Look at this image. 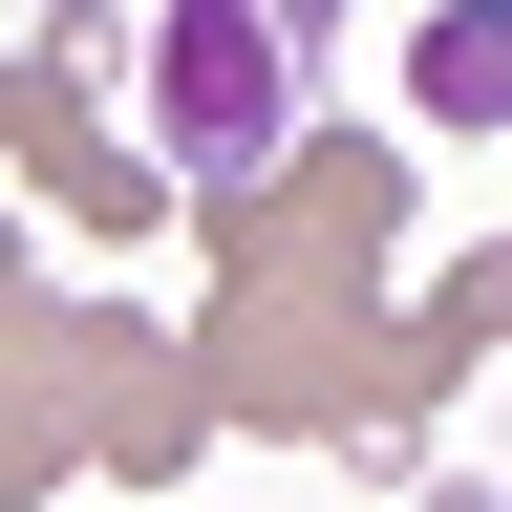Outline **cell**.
I'll return each instance as SVG.
<instances>
[{"instance_id":"cell-1","label":"cell","mask_w":512,"mask_h":512,"mask_svg":"<svg viewBox=\"0 0 512 512\" xmlns=\"http://www.w3.org/2000/svg\"><path fill=\"white\" fill-rule=\"evenodd\" d=\"M299 64H320V22H278V0H171V22H150V128H171V171H192V192H256L278 128H299Z\"/></svg>"}]
</instances>
